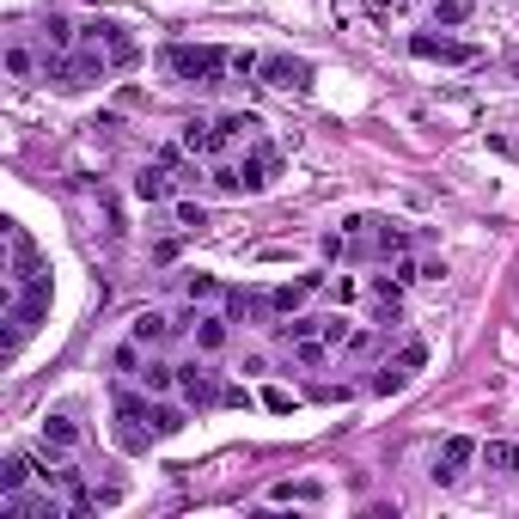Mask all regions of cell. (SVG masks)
<instances>
[{"label": "cell", "instance_id": "6da1fadb", "mask_svg": "<svg viewBox=\"0 0 519 519\" xmlns=\"http://www.w3.org/2000/svg\"><path fill=\"white\" fill-rule=\"evenodd\" d=\"M165 67L183 74V80H196V86H220V74L233 67V49H214V43H178V49H165Z\"/></svg>", "mask_w": 519, "mask_h": 519}, {"label": "cell", "instance_id": "7a4b0ae2", "mask_svg": "<svg viewBox=\"0 0 519 519\" xmlns=\"http://www.w3.org/2000/svg\"><path fill=\"white\" fill-rule=\"evenodd\" d=\"M410 56H416V61H440V67H464V61H477V43H459V37H434V31H416V37H410Z\"/></svg>", "mask_w": 519, "mask_h": 519}, {"label": "cell", "instance_id": "3957f363", "mask_svg": "<svg viewBox=\"0 0 519 519\" xmlns=\"http://www.w3.org/2000/svg\"><path fill=\"white\" fill-rule=\"evenodd\" d=\"M80 43H104V56H110V67H135V61H140L135 37H129L122 25H110V19H92V25H80Z\"/></svg>", "mask_w": 519, "mask_h": 519}, {"label": "cell", "instance_id": "277c9868", "mask_svg": "<svg viewBox=\"0 0 519 519\" xmlns=\"http://www.w3.org/2000/svg\"><path fill=\"white\" fill-rule=\"evenodd\" d=\"M257 80L263 86H281V92H306V86H312V61H300V56H263L257 61Z\"/></svg>", "mask_w": 519, "mask_h": 519}, {"label": "cell", "instance_id": "5b68a950", "mask_svg": "<svg viewBox=\"0 0 519 519\" xmlns=\"http://www.w3.org/2000/svg\"><path fill=\"white\" fill-rule=\"evenodd\" d=\"M281 171V153L275 147H263V140H244V160H239V183L244 190H269Z\"/></svg>", "mask_w": 519, "mask_h": 519}, {"label": "cell", "instance_id": "8992f818", "mask_svg": "<svg viewBox=\"0 0 519 519\" xmlns=\"http://www.w3.org/2000/svg\"><path fill=\"white\" fill-rule=\"evenodd\" d=\"M178 391H183V403H190V410H214L226 385H220L202 360H190V367H178Z\"/></svg>", "mask_w": 519, "mask_h": 519}, {"label": "cell", "instance_id": "52a82bcc", "mask_svg": "<svg viewBox=\"0 0 519 519\" xmlns=\"http://www.w3.org/2000/svg\"><path fill=\"white\" fill-rule=\"evenodd\" d=\"M6 244H13V287H25L31 275H43V257H37V244H31V233H25L19 220H6Z\"/></svg>", "mask_w": 519, "mask_h": 519}, {"label": "cell", "instance_id": "ba28073f", "mask_svg": "<svg viewBox=\"0 0 519 519\" xmlns=\"http://www.w3.org/2000/svg\"><path fill=\"white\" fill-rule=\"evenodd\" d=\"M471 459H483V446H477V440H471V434H446V446H440V464H434V477H440V483H459Z\"/></svg>", "mask_w": 519, "mask_h": 519}, {"label": "cell", "instance_id": "9c48e42d", "mask_svg": "<svg viewBox=\"0 0 519 519\" xmlns=\"http://www.w3.org/2000/svg\"><path fill=\"white\" fill-rule=\"evenodd\" d=\"M257 129H263V122L251 117V110H220V117H214V140H220V153H226V147H239V140H257Z\"/></svg>", "mask_w": 519, "mask_h": 519}, {"label": "cell", "instance_id": "30bf717a", "mask_svg": "<svg viewBox=\"0 0 519 519\" xmlns=\"http://www.w3.org/2000/svg\"><path fill=\"white\" fill-rule=\"evenodd\" d=\"M183 153L190 160H220V140H214V117H190L183 122Z\"/></svg>", "mask_w": 519, "mask_h": 519}, {"label": "cell", "instance_id": "8fae6325", "mask_svg": "<svg viewBox=\"0 0 519 519\" xmlns=\"http://www.w3.org/2000/svg\"><path fill=\"white\" fill-rule=\"evenodd\" d=\"M318 287H324V275H300V281H281L275 294H269V306H275V312H287V318H294V312H300V306L312 300Z\"/></svg>", "mask_w": 519, "mask_h": 519}, {"label": "cell", "instance_id": "7c38bea8", "mask_svg": "<svg viewBox=\"0 0 519 519\" xmlns=\"http://www.w3.org/2000/svg\"><path fill=\"white\" fill-rule=\"evenodd\" d=\"M183 178H171V165H147V171H140L135 178V196L140 202H171V190H178Z\"/></svg>", "mask_w": 519, "mask_h": 519}, {"label": "cell", "instance_id": "4fadbf2b", "mask_svg": "<svg viewBox=\"0 0 519 519\" xmlns=\"http://www.w3.org/2000/svg\"><path fill=\"white\" fill-rule=\"evenodd\" d=\"M74 446H80V428H74L67 416H49V421H43V452H49V459H67Z\"/></svg>", "mask_w": 519, "mask_h": 519}, {"label": "cell", "instance_id": "5bb4252c", "mask_svg": "<svg viewBox=\"0 0 519 519\" xmlns=\"http://www.w3.org/2000/svg\"><path fill=\"white\" fill-rule=\"evenodd\" d=\"M483 471L519 477V440H483Z\"/></svg>", "mask_w": 519, "mask_h": 519}, {"label": "cell", "instance_id": "9a60e30c", "mask_svg": "<svg viewBox=\"0 0 519 519\" xmlns=\"http://www.w3.org/2000/svg\"><path fill=\"white\" fill-rule=\"evenodd\" d=\"M147 434H153V440L183 434V410H178V403H147Z\"/></svg>", "mask_w": 519, "mask_h": 519}, {"label": "cell", "instance_id": "2e32d148", "mask_svg": "<svg viewBox=\"0 0 519 519\" xmlns=\"http://www.w3.org/2000/svg\"><path fill=\"white\" fill-rule=\"evenodd\" d=\"M171 330H178V324L165 318V312H140V318L129 324V337H135L140 348H153V342H165V337H171Z\"/></svg>", "mask_w": 519, "mask_h": 519}, {"label": "cell", "instance_id": "e0dca14e", "mask_svg": "<svg viewBox=\"0 0 519 519\" xmlns=\"http://www.w3.org/2000/svg\"><path fill=\"white\" fill-rule=\"evenodd\" d=\"M190 337H196L202 355H220V348H226V318H214V312H208V318H190Z\"/></svg>", "mask_w": 519, "mask_h": 519}, {"label": "cell", "instance_id": "ac0fdd59", "mask_svg": "<svg viewBox=\"0 0 519 519\" xmlns=\"http://www.w3.org/2000/svg\"><path fill=\"white\" fill-rule=\"evenodd\" d=\"M37 477V464H31V452H13V459L0 464V495H19L25 483Z\"/></svg>", "mask_w": 519, "mask_h": 519}, {"label": "cell", "instance_id": "d6986e66", "mask_svg": "<svg viewBox=\"0 0 519 519\" xmlns=\"http://www.w3.org/2000/svg\"><path fill=\"white\" fill-rule=\"evenodd\" d=\"M140 385H147V398H165V391L178 385V367H171V360H147V373H140Z\"/></svg>", "mask_w": 519, "mask_h": 519}, {"label": "cell", "instance_id": "ffe728a7", "mask_svg": "<svg viewBox=\"0 0 519 519\" xmlns=\"http://www.w3.org/2000/svg\"><path fill=\"white\" fill-rule=\"evenodd\" d=\"M43 43H49V56H67L80 43V31H74V19H49L43 25Z\"/></svg>", "mask_w": 519, "mask_h": 519}, {"label": "cell", "instance_id": "44dd1931", "mask_svg": "<svg viewBox=\"0 0 519 519\" xmlns=\"http://www.w3.org/2000/svg\"><path fill=\"white\" fill-rule=\"evenodd\" d=\"M403 385H410V367H379V373H373V391H379V398H391V391H403Z\"/></svg>", "mask_w": 519, "mask_h": 519}, {"label": "cell", "instance_id": "7402d4cb", "mask_svg": "<svg viewBox=\"0 0 519 519\" xmlns=\"http://www.w3.org/2000/svg\"><path fill=\"white\" fill-rule=\"evenodd\" d=\"M269 495H275V501H318V495H324V483H275Z\"/></svg>", "mask_w": 519, "mask_h": 519}, {"label": "cell", "instance_id": "603a6c76", "mask_svg": "<svg viewBox=\"0 0 519 519\" xmlns=\"http://www.w3.org/2000/svg\"><path fill=\"white\" fill-rule=\"evenodd\" d=\"M208 183H214L220 196H244V183H239V165H214V171H208Z\"/></svg>", "mask_w": 519, "mask_h": 519}, {"label": "cell", "instance_id": "cb8c5ba5", "mask_svg": "<svg viewBox=\"0 0 519 519\" xmlns=\"http://www.w3.org/2000/svg\"><path fill=\"white\" fill-rule=\"evenodd\" d=\"M471 19V0H434V25H464Z\"/></svg>", "mask_w": 519, "mask_h": 519}, {"label": "cell", "instance_id": "d4e9b609", "mask_svg": "<svg viewBox=\"0 0 519 519\" xmlns=\"http://www.w3.org/2000/svg\"><path fill=\"white\" fill-rule=\"evenodd\" d=\"M318 337L330 342V348H348V337H355V330H348V318H318Z\"/></svg>", "mask_w": 519, "mask_h": 519}, {"label": "cell", "instance_id": "484cf974", "mask_svg": "<svg viewBox=\"0 0 519 519\" xmlns=\"http://www.w3.org/2000/svg\"><path fill=\"white\" fill-rule=\"evenodd\" d=\"M6 74H13V80H31V49H25V43L6 49Z\"/></svg>", "mask_w": 519, "mask_h": 519}, {"label": "cell", "instance_id": "4316f807", "mask_svg": "<svg viewBox=\"0 0 519 519\" xmlns=\"http://www.w3.org/2000/svg\"><path fill=\"white\" fill-rule=\"evenodd\" d=\"M183 294H190V300H214L220 281H214V275H190V281H183Z\"/></svg>", "mask_w": 519, "mask_h": 519}, {"label": "cell", "instance_id": "83f0119b", "mask_svg": "<svg viewBox=\"0 0 519 519\" xmlns=\"http://www.w3.org/2000/svg\"><path fill=\"white\" fill-rule=\"evenodd\" d=\"M178 226H183V233H202V226H208V214H202L196 202H178Z\"/></svg>", "mask_w": 519, "mask_h": 519}, {"label": "cell", "instance_id": "f1b7e54d", "mask_svg": "<svg viewBox=\"0 0 519 519\" xmlns=\"http://www.w3.org/2000/svg\"><path fill=\"white\" fill-rule=\"evenodd\" d=\"M403 244H410L403 233H391V226H379V239H373V251H379V257H398Z\"/></svg>", "mask_w": 519, "mask_h": 519}, {"label": "cell", "instance_id": "f546056e", "mask_svg": "<svg viewBox=\"0 0 519 519\" xmlns=\"http://www.w3.org/2000/svg\"><path fill=\"white\" fill-rule=\"evenodd\" d=\"M263 410H275V416H287V410H294V391H281V385H269V391H263Z\"/></svg>", "mask_w": 519, "mask_h": 519}, {"label": "cell", "instance_id": "4dcf8cb0", "mask_svg": "<svg viewBox=\"0 0 519 519\" xmlns=\"http://www.w3.org/2000/svg\"><path fill=\"white\" fill-rule=\"evenodd\" d=\"M257 61L263 56H251V49H233V67H226V74H239V80H244V74H257Z\"/></svg>", "mask_w": 519, "mask_h": 519}, {"label": "cell", "instance_id": "1f68e13d", "mask_svg": "<svg viewBox=\"0 0 519 519\" xmlns=\"http://www.w3.org/2000/svg\"><path fill=\"white\" fill-rule=\"evenodd\" d=\"M355 294H360V287H355V281H348V275H337V281H330V300H342V306H348V300H355Z\"/></svg>", "mask_w": 519, "mask_h": 519}, {"label": "cell", "instance_id": "d6a6232c", "mask_svg": "<svg viewBox=\"0 0 519 519\" xmlns=\"http://www.w3.org/2000/svg\"><path fill=\"white\" fill-rule=\"evenodd\" d=\"M220 403H226V410H244V403H251V391H244V385H226V391H220Z\"/></svg>", "mask_w": 519, "mask_h": 519}, {"label": "cell", "instance_id": "836d02e7", "mask_svg": "<svg viewBox=\"0 0 519 519\" xmlns=\"http://www.w3.org/2000/svg\"><path fill=\"white\" fill-rule=\"evenodd\" d=\"M507 160H519V140H514V153H507Z\"/></svg>", "mask_w": 519, "mask_h": 519}]
</instances>
